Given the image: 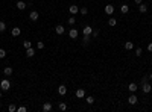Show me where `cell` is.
Wrapping results in <instances>:
<instances>
[{"mask_svg": "<svg viewBox=\"0 0 152 112\" xmlns=\"http://www.w3.org/2000/svg\"><path fill=\"white\" fill-rule=\"evenodd\" d=\"M108 24H110V26H111V27H114V26H116V24H117V20L114 18V17H111V18L108 20Z\"/></svg>", "mask_w": 152, "mask_h": 112, "instance_id": "44dd1931", "label": "cell"}, {"mask_svg": "<svg viewBox=\"0 0 152 112\" xmlns=\"http://www.w3.org/2000/svg\"><path fill=\"white\" fill-rule=\"evenodd\" d=\"M38 18H40V14H38V11H32L31 14H29V20H31V21H37Z\"/></svg>", "mask_w": 152, "mask_h": 112, "instance_id": "5b68a950", "label": "cell"}, {"mask_svg": "<svg viewBox=\"0 0 152 112\" xmlns=\"http://www.w3.org/2000/svg\"><path fill=\"white\" fill-rule=\"evenodd\" d=\"M44 47H46V45H44L43 41H38V43H37V49H38V50H43Z\"/></svg>", "mask_w": 152, "mask_h": 112, "instance_id": "d4e9b609", "label": "cell"}, {"mask_svg": "<svg viewBox=\"0 0 152 112\" xmlns=\"http://www.w3.org/2000/svg\"><path fill=\"white\" fill-rule=\"evenodd\" d=\"M5 56H6V52L3 50V49H0V59H3Z\"/></svg>", "mask_w": 152, "mask_h": 112, "instance_id": "4dcf8cb0", "label": "cell"}, {"mask_svg": "<svg viewBox=\"0 0 152 112\" xmlns=\"http://www.w3.org/2000/svg\"><path fill=\"white\" fill-rule=\"evenodd\" d=\"M149 80H151V82H152V73H151V74H149Z\"/></svg>", "mask_w": 152, "mask_h": 112, "instance_id": "74e56055", "label": "cell"}, {"mask_svg": "<svg viewBox=\"0 0 152 112\" xmlns=\"http://www.w3.org/2000/svg\"><path fill=\"white\" fill-rule=\"evenodd\" d=\"M128 91H129V93H135V91H137V83L131 82V83L128 85Z\"/></svg>", "mask_w": 152, "mask_h": 112, "instance_id": "7c38bea8", "label": "cell"}, {"mask_svg": "<svg viewBox=\"0 0 152 112\" xmlns=\"http://www.w3.org/2000/svg\"><path fill=\"white\" fill-rule=\"evenodd\" d=\"M27 109H26V107H24V106H20V107H17V112H26Z\"/></svg>", "mask_w": 152, "mask_h": 112, "instance_id": "d6a6232c", "label": "cell"}, {"mask_svg": "<svg viewBox=\"0 0 152 112\" xmlns=\"http://www.w3.org/2000/svg\"><path fill=\"white\" fill-rule=\"evenodd\" d=\"M34 55H35V50H34V49H32V47L26 49V56H27V58H32Z\"/></svg>", "mask_w": 152, "mask_h": 112, "instance_id": "ffe728a7", "label": "cell"}, {"mask_svg": "<svg viewBox=\"0 0 152 112\" xmlns=\"http://www.w3.org/2000/svg\"><path fill=\"white\" fill-rule=\"evenodd\" d=\"M85 102H87L88 105H93V103H94V97H93V95H88V97L85 98Z\"/></svg>", "mask_w": 152, "mask_h": 112, "instance_id": "7402d4cb", "label": "cell"}, {"mask_svg": "<svg viewBox=\"0 0 152 112\" xmlns=\"http://www.w3.org/2000/svg\"><path fill=\"white\" fill-rule=\"evenodd\" d=\"M68 36H70L72 39H78V36H79L78 29H70V30H68Z\"/></svg>", "mask_w": 152, "mask_h": 112, "instance_id": "3957f363", "label": "cell"}, {"mask_svg": "<svg viewBox=\"0 0 152 112\" xmlns=\"http://www.w3.org/2000/svg\"><path fill=\"white\" fill-rule=\"evenodd\" d=\"M134 2H135V5H140V3L143 2V0H134Z\"/></svg>", "mask_w": 152, "mask_h": 112, "instance_id": "8d00e7d4", "label": "cell"}, {"mask_svg": "<svg viewBox=\"0 0 152 112\" xmlns=\"http://www.w3.org/2000/svg\"><path fill=\"white\" fill-rule=\"evenodd\" d=\"M105 14L113 15V14H114V5H106V6H105Z\"/></svg>", "mask_w": 152, "mask_h": 112, "instance_id": "8992f818", "label": "cell"}, {"mask_svg": "<svg viewBox=\"0 0 152 112\" xmlns=\"http://www.w3.org/2000/svg\"><path fill=\"white\" fill-rule=\"evenodd\" d=\"M147 80H149V76H145V77H143V79H142V83H146V82H147Z\"/></svg>", "mask_w": 152, "mask_h": 112, "instance_id": "e575fe53", "label": "cell"}, {"mask_svg": "<svg viewBox=\"0 0 152 112\" xmlns=\"http://www.w3.org/2000/svg\"><path fill=\"white\" fill-rule=\"evenodd\" d=\"M79 12H81L82 15H87V14H88V9H87V8L84 6V8H81V9H79Z\"/></svg>", "mask_w": 152, "mask_h": 112, "instance_id": "4316f807", "label": "cell"}, {"mask_svg": "<svg viewBox=\"0 0 152 112\" xmlns=\"http://www.w3.org/2000/svg\"><path fill=\"white\" fill-rule=\"evenodd\" d=\"M76 97L78 98H84L85 97V89H76Z\"/></svg>", "mask_w": 152, "mask_h": 112, "instance_id": "9a60e30c", "label": "cell"}, {"mask_svg": "<svg viewBox=\"0 0 152 112\" xmlns=\"http://www.w3.org/2000/svg\"><path fill=\"white\" fill-rule=\"evenodd\" d=\"M128 103H129V105H137V103H138V98H137V95H135L134 93L128 97Z\"/></svg>", "mask_w": 152, "mask_h": 112, "instance_id": "277c9868", "label": "cell"}, {"mask_svg": "<svg viewBox=\"0 0 152 112\" xmlns=\"http://www.w3.org/2000/svg\"><path fill=\"white\" fill-rule=\"evenodd\" d=\"M135 55H137V58H138V56H142V55H143V50H142V49H140V47H137V50H135Z\"/></svg>", "mask_w": 152, "mask_h": 112, "instance_id": "f546056e", "label": "cell"}, {"mask_svg": "<svg viewBox=\"0 0 152 112\" xmlns=\"http://www.w3.org/2000/svg\"><path fill=\"white\" fill-rule=\"evenodd\" d=\"M138 11H140L142 14L147 12V5H145V3H140V5H138Z\"/></svg>", "mask_w": 152, "mask_h": 112, "instance_id": "e0dca14e", "label": "cell"}, {"mask_svg": "<svg viewBox=\"0 0 152 112\" xmlns=\"http://www.w3.org/2000/svg\"><path fill=\"white\" fill-rule=\"evenodd\" d=\"M134 49V43L132 41H126L125 43V50H132Z\"/></svg>", "mask_w": 152, "mask_h": 112, "instance_id": "ac0fdd59", "label": "cell"}, {"mask_svg": "<svg viewBox=\"0 0 152 112\" xmlns=\"http://www.w3.org/2000/svg\"><path fill=\"white\" fill-rule=\"evenodd\" d=\"M8 111H9V112H15L17 107H15V105H9V106H8Z\"/></svg>", "mask_w": 152, "mask_h": 112, "instance_id": "f1b7e54d", "label": "cell"}, {"mask_svg": "<svg viewBox=\"0 0 152 112\" xmlns=\"http://www.w3.org/2000/svg\"><path fill=\"white\" fill-rule=\"evenodd\" d=\"M68 11H70L72 15H76L78 12H79V8H78L76 5H70V8H68Z\"/></svg>", "mask_w": 152, "mask_h": 112, "instance_id": "52a82bcc", "label": "cell"}, {"mask_svg": "<svg viewBox=\"0 0 152 112\" xmlns=\"http://www.w3.org/2000/svg\"><path fill=\"white\" fill-rule=\"evenodd\" d=\"M11 35L12 36H20V35H21V29H20V27H14L11 30Z\"/></svg>", "mask_w": 152, "mask_h": 112, "instance_id": "9c48e42d", "label": "cell"}, {"mask_svg": "<svg viewBox=\"0 0 152 112\" xmlns=\"http://www.w3.org/2000/svg\"><path fill=\"white\" fill-rule=\"evenodd\" d=\"M82 34L84 35H91L93 34V27L91 26H85L84 29H82Z\"/></svg>", "mask_w": 152, "mask_h": 112, "instance_id": "ba28073f", "label": "cell"}, {"mask_svg": "<svg viewBox=\"0 0 152 112\" xmlns=\"http://www.w3.org/2000/svg\"><path fill=\"white\" fill-rule=\"evenodd\" d=\"M12 73H14V70H12L11 67H6V68H3V74H5V76H8V77H9Z\"/></svg>", "mask_w": 152, "mask_h": 112, "instance_id": "5bb4252c", "label": "cell"}, {"mask_svg": "<svg viewBox=\"0 0 152 112\" xmlns=\"http://www.w3.org/2000/svg\"><path fill=\"white\" fill-rule=\"evenodd\" d=\"M120 12H122V14H128V12H129V6L126 5V3H125V5H122L120 6Z\"/></svg>", "mask_w": 152, "mask_h": 112, "instance_id": "d6986e66", "label": "cell"}, {"mask_svg": "<svg viewBox=\"0 0 152 112\" xmlns=\"http://www.w3.org/2000/svg\"><path fill=\"white\" fill-rule=\"evenodd\" d=\"M15 6H17V9H20V11L26 9V3H24L23 0H20V2H17V3H15Z\"/></svg>", "mask_w": 152, "mask_h": 112, "instance_id": "8fae6325", "label": "cell"}, {"mask_svg": "<svg viewBox=\"0 0 152 112\" xmlns=\"http://www.w3.org/2000/svg\"><path fill=\"white\" fill-rule=\"evenodd\" d=\"M0 88H2L3 91H9V88H11V82L8 80V79H3V80L0 82Z\"/></svg>", "mask_w": 152, "mask_h": 112, "instance_id": "6da1fadb", "label": "cell"}, {"mask_svg": "<svg viewBox=\"0 0 152 112\" xmlns=\"http://www.w3.org/2000/svg\"><path fill=\"white\" fill-rule=\"evenodd\" d=\"M5 30H6V24H5V21H0V34H3Z\"/></svg>", "mask_w": 152, "mask_h": 112, "instance_id": "603a6c76", "label": "cell"}, {"mask_svg": "<svg viewBox=\"0 0 152 112\" xmlns=\"http://www.w3.org/2000/svg\"><path fill=\"white\" fill-rule=\"evenodd\" d=\"M82 43H84L85 45L90 44V35H84V38H82Z\"/></svg>", "mask_w": 152, "mask_h": 112, "instance_id": "cb8c5ba5", "label": "cell"}, {"mask_svg": "<svg viewBox=\"0 0 152 112\" xmlns=\"http://www.w3.org/2000/svg\"><path fill=\"white\" fill-rule=\"evenodd\" d=\"M94 38H97V36H99V30H93V34H91Z\"/></svg>", "mask_w": 152, "mask_h": 112, "instance_id": "836d02e7", "label": "cell"}, {"mask_svg": "<svg viewBox=\"0 0 152 112\" xmlns=\"http://www.w3.org/2000/svg\"><path fill=\"white\" fill-rule=\"evenodd\" d=\"M147 52H151V53H152V43L147 44Z\"/></svg>", "mask_w": 152, "mask_h": 112, "instance_id": "d590c367", "label": "cell"}, {"mask_svg": "<svg viewBox=\"0 0 152 112\" xmlns=\"http://www.w3.org/2000/svg\"><path fill=\"white\" fill-rule=\"evenodd\" d=\"M0 97H2V91H0Z\"/></svg>", "mask_w": 152, "mask_h": 112, "instance_id": "f35d334b", "label": "cell"}, {"mask_svg": "<svg viewBox=\"0 0 152 112\" xmlns=\"http://www.w3.org/2000/svg\"><path fill=\"white\" fill-rule=\"evenodd\" d=\"M23 47L24 49H29V47H32V43H31V41H27V39L23 41Z\"/></svg>", "mask_w": 152, "mask_h": 112, "instance_id": "484cf974", "label": "cell"}, {"mask_svg": "<svg viewBox=\"0 0 152 112\" xmlns=\"http://www.w3.org/2000/svg\"><path fill=\"white\" fill-rule=\"evenodd\" d=\"M58 94L59 95H65V94H67V88H65V85H59L58 86Z\"/></svg>", "mask_w": 152, "mask_h": 112, "instance_id": "30bf717a", "label": "cell"}, {"mask_svg": "<svg viewBox=\"0 0 152 112\" xmlns=\"http://www.w3.org/2000/svg\"><path fill=\"white\" fill-rule=\"evenodd\" d=\"M142 91H143L145 94H149L151 91H152V86H151L149 82H146V83H142Z\"/></svg>", "mask_w": 152, "mask_h": 112, "instance_id": "7a4b0ae2", "label": "cell"}, {"mask_svg": "<svg viewBox=\"0 0 152 112\" xmlns=\"http://www.w3.org/2000/svg\"><path fill=\"white\" fill-rule=\"evenodd\" d=\"M43 111L44 112H50L52 111V103H49V102L44 103V105H43Z\"/></svg>", "mask_w": 152, "mask_h": 112, "instance_id": "2e32d148", "label": "cell"}, {"mask_svg": "<svg viewBox=\"0 0 152 112\" xmlns=\"http://www.w3.org/2000/svg\"><path fill=\"white\" fill-rule=\"evenodd\" d=\"M76 23V18L75 17H70V18H68V24H75Z\"/></svg>", "mask_w": 152, "mask_h": 112, "instance_id": "1f68e13d", "label": "cell"}, {"mask_svg": "<svg viewBox=\"0 0 152 112\" xmlns=\"http://www.w3.org/2000/svg\"><path fill=\"white\" fill-rule=\"evenodd\" d=\"M55 32H56L58 35H63V34H64V26H63V24H58V26L55 27Z\"/></svg>", "mask_w": 152, "mask_h": 112, "instance_id": "4fadbf2b", "label": "cell"}, {"mask_svg": "<svg viewBox=\"0 0 152 112\" xmlns=\"http://www.w3.org/2000/svg\"><path fill=\"white\" fill-rule=\"evenodd\" d=\"M59 111H67V105H65V103H59Z\"/></svg>", "mask_w": 152, "mask_h": 112, "instance_id": "83f0119b", "label": "cell"}]
</instances>
